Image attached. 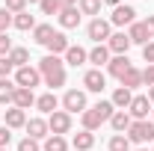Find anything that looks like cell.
I'll return each instance as SVG.
<instances>
[{
  "label": "cell",
  "mask_w": 154,
  "mask_h": 151,
  "mask_svg": "<svg viewBox=\"0 0 154 151\" xmlns=\"http://www.w3.org/2000/svg\"><path fill=\"white\" fill-rule=\"evenodd\" d=\"M38 74H42V80H45L51 89H57V86L65 83V62L59 57H54V54H48V57L38 62Z\"/></svg>",
  "instance_id": "obj_1"
},
{
  "label": "cell",
  "mask_w": 154,
  "mask_h": 151,
  "mask_svg": "<svg viewBox=\"0 0 154 151\" xmlns=\"http://www.w3.org/2000/svg\"><path fill=\"white\" fill-rule=\"evenodd\" d=\"M113 113V101H98L92 110H83V131H98L104 122H110Z\"/></svg>",
  "instance_id": "obj_2"
},
{
  "label": "cell",
  "mask_w": 154,
  "mask_h": 151,
  "mask_svg": "<svg viewBox=\"0 0 154 151\" xmlns=\"http://www.w3.org/2000/svg\"><path fill=\"white\" fill-rule=\"evenodd\" d=\"M128 139L131 142H139V145L142 142H154V122H145V119L142 122H134L128 128Z\"/></svg>",
  "instance_id": "obj_3"
},
{
  "label": "cell",
  "mask_w": 154,
  "mask_h": 151,
  "mask_svg": "<svg viewBox=\"0 0 154 151\" xmlns=\"http://www.w3.org/2000/svg\"><path fill=\"white\" fill-rule=\"evenodd\" d=\"M48 128L54 136H62V133L71 131V113H65V110H57V113H51L48 119Z\"/></svg>",
  "instance_id": "obj_4"
},
{
  "label": "cell",
  "mask_w": 154,
  "mask_h": 151,
  "mask_svg": "<svg viewBox=\"0 0 154 151\" xmlns=\"http://www.w3.org/2000/svg\"><path fill=\"white\" fill-rule=\"evenodd\" d=\"M86 36L92 39V42H98V45H104L107 39L113 36V33H110V21H104V18L89 21V27H86Z\"/></svg>",
  "instance_id": "obj_5"
},
{
  "label": "cell",
  "mask_w": 154,
  "mask_h": 151,
  "mask_svg": "<svg viewBox=\"0 0 154 151\" xmlns=\"http://www.w3.org/2000/svg\"><path fill=\"white\" fill-rule=\"evenodd\" d=\"M38 83H42L38 68L24 65V68H18V71H15V86H21V89H33V86H38Z\"/></svg>",
  "instance_id": "obj_6"
},
{
  "label": "cell",
  "mask_w": 154,
  "mask_h": 151,
  "mask_svg": "<svg viewBox=\"0 0 154 151\" xmlns=\"http://www.w3.org/2000/svg\"><path fill=\"white\" fill-rule=\"evenodd\" d=\"M62 107H65V113H83V110H86V92L68 89L65 98H62Z\"/></svg>",
  "instance_id": "obj_7"
},
{
  "label": "cell",
  "mask_w": 154,
  "mask_h": 151,
  "mask_svg": "<svg viewBox=\"0 0 154 151\" xmlns=\"http://www.w3.org/2000/svg\"><path fill=\"white\" fill-rule=\"evenodd\" d=\"M151 101H148V95H134V101H131V107H128V113H131V119H136V122H142V119H148V113H151Z\"/></svg>",
  "instance_id": "obj_8"
},
{
  "label": "cell",
  "mask_w": 154,
  "mask_h": 151,
  "mask_svg": "<svg viewBox=\"0 0 154 151\" xmlns=\"http://www.w3.org/2000/svg\"><path fill=\"white\" fill-rule=\"evenodd\" d=\"M83 86H86L89 92H104L107 77L101 74V68H92V71H86V74H83Z\"/></svg>",
  "instance_id": "obj_9"
},
{
  "label": "cell",
  "mask_w": 154,
  "mask_h": 151,
  "mask_svg": "<svg viewBox=\"0 0 154 151\" xmlns=\"http://www.w3.org/2000/svg\"><path fill=\"white\" fill-rule=\"evenodd\" d=\"M107 48L113 51L116 57H125V54H128V48H131V39H128V33H113V36L107 39Z\"/></svg>",
  "instance_id": "obj_10"
},
{
  "label": "cell",
  "mask_w": 154,
  "mask_h": 151,
  "mask_svg": "<svg viewBox=\"0 0 154 151\" xmlns=\"http://www.w3.org/2000/svg\"><path fill=\"white\" fill-rule=\"evenodd\" d=\"M134 6H116L113 9V15H110V24H116V27H125V24H134Z\"/></svg>",
  "instance_id": "obj_11"
},
{
  "label": "cell",
  "mask_w": 154,
  "mask_h": 151,
  "mask_svg": "<svg viewBox=\"0 0 154 151\" xmlns=\"http://www.w3.org/2000/svg\"><path fill=\"white\" fill-rule=\"evenodd\" d=\"M131 68H134V65H131V59H128V54H125V57H113L110 62H107V71H110L113 77H119V80H122V77L128 74Z\"/></svg>",
  "instance_id": "obj_12"
},
{
  "label": "cell",
  "mask_w": 154,
  "mask_h": 151,
  "mask_svg": "<svg viewBox=\"0 0 154 151\" xmlns=\"http://www.w3.org/2000/svg\"><path fill=\"white\" fill-rule=\"evenodd\" d=\"M36 104V95H33V89H15V95H12V107H18V110H27V107H33Z\"/></svg>",
  "instance_id": "obj_13"
},
{
  "label": "cell",
  "mask_w": 154,
  "mask_h": 151,
  "mask_svg": "<svg viewBox=\"0 0 154 151\" xmlns=\"http://www.w3.org/2000/svg\"><path fill=\"white\" fill-rule=\"evenodd\" d=\"M110 125H113L116 133H125L131 125H134V119H131V113H128V110H116V113L110 116Z\"/></svg>",
  "instance_id": "obj_14"
},
{
  "label": "cell",
  "mask_w": 154,
  "mask_h": 151,
  "mask_svg": "<svg viewBox=\"0 0 154 151\" xmlns=\"http://www.w3.org/2000/svg\"><path fill=\"white\" fill-rule=\"evenodd\" d=\"M24 128H27V133H30V139H45V136L51 133V128H48L45 119H30Z\"/></svg>",
  "instance_id": "obj_15"
},
{
  "label": "cell",
  "mask_w": 154,
  "mask_h": 151,
  "mask_svg": "<svg viewBox=\"0 0 154 151\" xmlns=\"http://www.w3.org/2000/svg\"><path fill=\"white\" fill-rule=\"evenodd\" d=\"M128 39H131V45H148V33H145V24L142 21H134L131 24V30H128Z\"/></svg>",
  "instance_id": "obj_16"
},
{
  "label": "cell",
  "mask_w": 154,
  "mask_h": 151,
  "mask_svg": "<svg viewBox=\"0 0 154 151\" xmlns=\"http://www.w3.org/2000/svg\"><path fill=\"white\" fill-rule=\"evenodd\" d=\"M54 57H59V54H65L68 51V39H65V33H54V36L48 39V45H45Z\"/></svg>",
  "instance_id": "obj_17"
},
{
  "label": "cell",
  "mask_w": 154,
  "mask_h": 151,
  "mask_svg": "<svg viewBox=\"0 0 154 151\" xmlns=\"http://www.w3.org/2000/svg\"><path fill=\"white\" fill-rule=\"evenodd\" d=\"M86 59H89V54H86L80 45H68V51H65V62H68V65L77 68V65H83Z\"/></svg>",
  "instance_id": "obj_18"
},
{
  "label": "cell",
  "mask_w": 154,
  "mask_h": 151,
  "mask_svg": "<svg viewBox=\"0 0 154 151\" xmlns=\"http://www.w3.org/2000/svg\"><path fill=\"white\" fill-rule=\"evenodd\" d=\"M3 119H6V128H9V131H12V128H24V125H27V116H24V110H18V107L6 110Z\"/></svg>",
  "instance_id": "obj_19"
},
{
  "label": "cell",
  "mask_w": 154,
  "mask_h": 151,
  "mask_svg": "<svg viewBox=\"0 0 154 151\" xmlns=\"http://www.w3.org/2000/svg\"><path fill=\"white\" fill-rule=\"evenodd\" d=\"M57 104H59V101H57V95H54V92H45V95H38V98H36V107L42 110V113H48V116L57 113Z\"/></svg>",
  "instance_id": "obj_20"
},
{
  "label": "cell",
  "mask_w": 154,
  "mask_h": 151,
  "mask_svg": "<svg viewBox=\"0 0 154 151\" xmlns=\"http://www.w3.org/2000/svg\"><path fill=\"white\" fill-rule=\"evenodd\" d=\"M131 101H134V92L131 89H125V86H119L113 92V107H119V110H128L131 107Z\"/></svg>",
  "instance_id": "obj_21"
},
{
  "label": "cell",
  "mask_w": 154,
  "mask_h": 151,
  "mask_svg": "<svg viewBox=\"0 0 154 151\" xmlns=\"http://www.w3.org/2000/svg\"><path fill=\"white\" fill-rule=\"evenodd\" d=\"M59 24H62V27H65V30H74L77 24H80V9H62V12H59Z\"/></svg>",
  "instance_id": "obj_22"
},
{
  "label": "cell",
  "mask_w": 154,
  "mask_h": 151,
  "mask_svg": "<svg viewBox=\"0 0 154 151\" xmlns=\"http://www.w3.org/2000/svg\"><path fill=\"white\" fill-rule=\"evenodd\" d=\"M89 62H95L98 68L107 65V62H110V48H107V45H95V48L89 51Z\"/></svg>",
  "instance_id": "obj_23"
},
{
  "label": "cell",
  "mask_w": 154,
  "mask_h": 151,
  "mask_svg": "<svg viewBox=\"0 0 154 151\" xmlns=\"http://www.w3.org/2000/svg\"><path fill=\"white\" fill-rule=\"evenodd\" d=\"M15 83L9 80V77H0V104L6 107V104H12V95H15Z\"/></svg>",
  "instance_id": "obj_24"
},
{
  "label": "cell",
  "mask_w": 154,
  "mask_h": 151,
  "mask_svg": "<svg viewBox=\"0 0 154 151\" xmlns=\"http://www.w3.org/2000/svg\"><path fill=\"white\" fill-rule=\"evenodd\" d=\"M92 145H95V133H92V131L74 133V148H77V151H89Z\"/></svg>",
  "instance_id": "obj_25"
},
{
  "label": "cell",
  "mask_w": 154,
  "mask_h": 151,
  "mask_svg": "<svg viewBox=\"0 0 154 151\" xmlns=\"http://www.w3.org/2000/svg\"><path fill=\"white\" fill-rule=\"evenodd\" d=\"M9 59H12L15 68H24V65L30 62V51H27V48H12V51H9Z\"/></svg>",
  "instance_id": "obj_26"
},
{
  "label": "cell",
  "mask_w": 154,
  "mask_h": 151,
  "mask_svg": "<svg viewBox=\"0 0 154 151\" xmlns=\"http://www.w3.org/2000/svg\"><path fill=\"white\" fill-rule=\"evenodd\" d=\"M57 30L51 27V24H36V30H33V39H36L38 45H48V39L54 36Z\"/></svg>",
  "instance_id": "obj_27"
},
{
  "label": "cell",
  "mask_w": 154,
  "mask_h": 151,
  "mask_svg": "<svg viewBox=\"0 0 154 151\" xmlns=\"http://www.w3.org/2000/svg\"><path fill=\"white\" fill-rule=\"evenodd\" d=\"M122 86H125V89H136V86H142V71H139V68H131L128 74L122 77Z\"/></svg>",
  "instance_id": "obj_28"
},
{
  "label": "cell",
  "mask_w": 154,
  "mask_h": 151,
  "mask_svg": "<svg viewBox=\"0 0 154 151\" xmlns=\"http://www.w3.org/2000/svg\"><path fill=\"white\" fill-rule=\"evenodd\" d=\"M12 24H15L18 30H36V18H33L30 12H21V15H15V18H12Z\"/></svg>",
  "instance_id": "obj_29"
},
{
  "label": "cell",
  "mask_w": 154,
  "mask_h": 151,
  "mask_svg": "<svg viewBox=\"0 0 154 151\" xmlns=\"http://www.w3.org/2000/svg\"><path fill=\"white\" fill-rule=\"evenodd\" d=\"M45 151H68V142H65L62 136H54V133H51V136L45 139Z\"/></svg>",
  "instance_id": "obj_30"
},
{
  "label": "cell",
  "mask_w": 154,
  "mask_h": 151,
  "mask_svg": "<svg viewBox=\"0 0 154 151\" xmlns=\"http://www.w3.org/2000/svg\"><path fill=\"white\" fill-rule=\"evenodd\" d=\"M101 12V0H80V15H98Z\"/></svg>",
  "instance_id": "obj_31"
},
{
  "label": "cell",
  "mask_w": 154,
  "mask_h": 151,
  "mask_svg": "<svg viewBox=\"0 0 154 151\" xmlns=\"http://www.w3.org/2000/svg\"><path fill=\"white\" fill-rule=\"evenodd\" d=\"M110 151H131V139L122 136V133L113 136V139H110Z\"/></svg>",
  "instance_id": "obj_32"
},
{
  "label": "cell",
  "mask_w": 154,
  "mask_h": 151,
  "mask_svg": "<svg viewBox=\"0 0 154 151\" xmlns=\"http://www.w3.org/2000/svg\"><path fill=\"white\" fill-rule=\"evenodd\" d=\"M9 27H12V12L6 6H0V33H6Z\"/></svg>",
  "instance_id": "obj_33"
},
{
  "label": "cell",
  "mask_w": 154,
  "mask_h": 151,
  "mask_svg": "<svg viewBox=\"0 0 154 151\" xmlns=\"http://www.w3.org/2000/svg\"><path fill=\"white\" fill-rule=\"evenodd\" d=\"M38 6H42L45 15H59V0H42Z\"/></svg>",
  "instance_id": "obj_34"
},
{
  "label": "cell",
  "mask_w": 154,
  "mask_h": 151,
  "mask_svg": "<svg viewBox=\"0 0 154 151\" xmlns=\"http://www.w3.org/2000/svg\"><path fill=\"white\" fill-rule=\"evenodd\" d=\"M24 6H27V0H6V9H9L12 15H21V12H27Z\"/></svg>",
  "instance_id": "obj_35"
},
{
  "label": "cell",
  "mask_w": 154,
  "mask_h": 151,
  "mask_svg": "<svg viewBox=\"0 0 154 151\" xmlns=\"http://www.w3.org/2000/svg\"><path fill=\"white\" fill-rule=\"evenodd\" d=\"M18 151H42V148H38V139H30V136H27V139L18 142Z\"/></svg>",
  "instance_id": "obj_36"
},
{
  "label": "cell",
  "mask_w": 154,
  "mask_h": 151,
  "mask_svg": "<svg viewBox=\"0 0 154 151\" xmlns=\"http://www.w3.org/2000/svg\"><path fill=\"white\" fill-rule=\"evenodd\" d=\"M9 51H12V39L6 33H0V57H9Z\"/></svg>",
  "instance_id": "obj_37"
},
{
  "label": "cell",
  "mask_w": 154,
  "mask_h": 151,
  "mask_svg": "<svg viewBox=\"0 0 154 151\" xmlns=\"http://www.w3.org/2000/svg\"><path fill=\"white\" fill-rule=\"evenodd\" d=\"M12 68H15V65H12V59H9V57H0V77H9Z\"/></svg>",
  "instance_id": "obj_38"
},
{
  "label": "cell",
  "mask_w": 154,
  "mask_h": 151,
  "mask_svg": "<svg viewBox=\"0 0 154 151\" xmlns=\"http://www.w3.org/2000/svg\"><path fill=\"white\" fill-rule=\"evenodd\" d=\"M142 83H145L148 89H151V86H154V65H148V68L142 71Z\"/></svg>",
  "instance_id": "obj_39"
},
{
  "label": "cell",
  "mask_w": 154,
  "mask_h": 151,
  "mask_svg": "<svg viewBox=\"0 0 154 151\" xmlns=\"http://www.w3.org/2000/svg\"><path fill=\"white\" fill-rule=\"evenodd\" d=\"M142 57H145V62H148V65H154V42H148V45L142 48Z\"/></svg>",
  "instance_id": "obj_40"
},
{
  "label": "cell",
  "mask_w": 154,
  "mask_h": 151,
  "mask_svg": "<svg viewBox=\"0 0 154 151\" xmlns=\"http://www.w3.org/2000/svg\"><path fill=\"white\" fill-rule=\"evenodd\" d=\"M9 139H12V133H9L6 125H3V128H0V148H6V145H9Z\"/></svg>",
  "instance_id": "obj_41"
},
{
  "label": "cell",
  "mask_w": 154,
  "mask_h": 151,
  "mask_svg": "<svg viewBox=\"0 0 154 151\" xmlns=\"http://www.w3.org/2000/svg\"><path fill=\"white\" fill-rule=\"evenodd\" d=\"M142 24H145V33H148V39H154V15H148Z\"/></svg>",
  "instance_id": "obj_42"
},
{
  "label": "cell",
  "mask_w": 154,
  "mask_h": 151,
  "mask_svg": "<svg viewBox=\"0 0 154 151\" xmlns=\"http://www.w3.org/2000/svg\"><path fill=\"white\" fill-rule=\"evenodd\" d=\"M74 3L77 0H59V12H62V9H74Z\"/></svg>",
  "instance_id": "obj_43"
},
{
  "label": "cell",
  "mask_w": 154,
  "mask_h": 151,
  "mask_svg": "<svg viewBox=\"0 0 154 151\" xmlns=\"http://www.w3.org/2000/svg\"><path fill=\"white\" fill-rule=\"evenodd\" d=\"M101 3H110V6H119L122 0H101Z\"/></svg>",
  "instance_id": "obj_44"
},
{
  "label": "cell",
  "mask_w": 154,
  "mask_h": 151,
  "mask_svg": "<svg viewBox=\"0 0 154 151\" xmlns=\"http://www.w3.org/2000/svg\"><path fill=\"white\" fill-rule=\"evenodd\" d=\"M148 101H151V104H154V86H151V89H148Z\"/></svg>",
  "instance_id": "obj_45"
},
{
  "label": "cell",
  "mask_w": 154,
  "mask_h": 151,
  "mask_svg": "<svg viewBox=\"0 0 154 151\" xmlns=\"http://www.w3.org/2000/svg\"><path fill=\"white\" fill-rule=\"evenodd\" d=\"M27 3H42V0H27Z\"/></svg>",
  "instance_id": "obj_46"
},
{
  "label": "cell",
  "mask_w": 154,
  "mask_h": 151,
  "mask_svg": "<svg viewBox=\"0 0 154 151\" xmlns=\"http://www.w3.org/2000/svg\"><path fill=\"white\" fill-rule=\"evenodd\" d=\"M136 151H148V148H136Z\"/></svg>",
  "instance_id": "obj_47"
},
{
  "label": "cell",
  "mask_w": 154,
  "mask_h": 151,
  "mask_svg": "<svg viewBox=\"0 0 154 151\" xmlns=\"http://www.w3.org/2000/svg\"><path fill=\"white\" fill-rule=\"evenodd\" d=\"M0 151H6V148H0Z\"/></svg>",
  "instance_id": "obj_48"
},
{
  "label": "cell",
  "mask_w": 154,
  "mask_h": 151,
  "mask_svg": "<svg viewBox=\"0 0 154 151\" xmlns=\"http://www.w3.org/2000/svg\"><path fill=\"white\" fill-rule=\"evenodd\" d=\"M151 113H154V110H151Z\"/></svg>",
  "instance_id": "obj_49"
}]
</instances>
